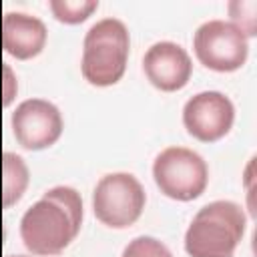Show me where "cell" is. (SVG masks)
<instances>
[{
    "label": "cell",
    "mask_w": 257,
    "mask_h": 257,
    "mask_svg": "<svg viewBox=\"0 0 257 257\" xmlns=\"http://www.w3.org/2000/svg\"><path fill=\"white\" fill-rule=\"evenodd\" d=\"M235 120V106L219 90H203L183 106V124L191 137L203 143L223 139Z\"/></svg>",
    "instance_id": "ba28073f"
},
{
    "label": "cell",
    "mask_w": 257,
    "mask_h": 257,
    "mask_svg": "<svg viewBox=\"0 0 257 257\" xmlns=\"http://www.w3.org/2000/svg\"><path fill=\"white\" fill-rule=\"evenodd\" d=\"M8 257H28V255H8Z\"/></svg>",
    "instance_id": "2e32d148"
},
{
    "label": "cell",
    "mask_w": 257,
    "mask_h": 257,
    "mask_svg": "<svg viewBox=\"0 0 257 257\" xmlns=\"http://www.w3.org/2000/svg\"><path fill=\"white\" fill-rule=\"evenodd\" d=\"M120 257H173V255L163 241H159L151 235H141V237H135L133 241H128V245L122 249Z\"/></svg>",
    "instance_id": "4fadbf2b"
},
{
    "label": "cell",
    "mask_w": 257,
    "mask_h": 257,
    "mask_svg": "<svg viewBox=\"0 0 257 257\" xmlns=\"http://www.w3.org/2000/svg\"><path fill=\"white\" fill-rule=\"evenodd\" d=\"M229 14L233 18V24L245 34H255V2L253 0H235L229 4Z\"/></svg>",
    "instance_id": "5bb4252c"
},
{
    "label": "cell",
    "mask_w": 257,
    "mask_h": 257,
    "mask_svg": "<svg viewBox=\"0 0 257 257\" xmlns=\"http://www.w3.org/2000/svg\"><path fill=\"white\" fill-rule=\"evenodd\" d=\"M46 24L26 12H6L2 18V46L18 60L34 58L46 44Z\"/></svg>",
    "instance_id": "30bf717a"
},
{
    "label": "cell",
    "mask_w": 257,
    "mask_h": 257,
    "mask_svg": "<svg viewBox=\"0 0 257 257\" xmlns=\"http://www.w3.org/2000/svg\"><path fill=\"white\" fill-rule=\"evenodd\" d=\"M82 225V199L76 189L58 185L48 189L20 219V239L32 255L62 253Z\"/></svg>",
    "instance_id": "6da1fadb"
},
{
    "label": "cell",
    "mask_w": 257,
    "mask_h": 257,
    "mask_svg": "<svg viewBox=\"0 0 257 257\" xmlns=\"http://www.w3.org/2000/svg\"><path fill=\"white\" fill-rule=\"evenodd\" d=\"M2 70H4V106H8L12 102V98L16 96L18 86H16V76L12 74V68L8 64H4Z\"/></svg>",
    "instance_id": "9a60e30c"
},
{
    "label": "cell",
    "mask_w": 257,
    "mask_h": 257,
    "mask_svg": "<svg viewBox=\"0 0 257 257\" xmlns=\"http://www.w3.org/2000/svg\"><path fill=\"white\" fill-rule=\"evenodd\" d=\"M145 189L131 173H108L92 191L94 217L112 229H126L135 225L145 209Z\"/></svg>",
    "instance_id": "5b68a950"
},
{
    "label": "cell",
    "mask_w": 257,
    "mask_h": 257,
    "mask_svg": "<svg viewBox=\"0 0 257 257\" xmlns=\"http://www.w3.org/2000/svg\"><path fill=\"white\" fill-rule=\"evenodd\" d=\"M143 70L155 88L163 92H175L189 82L193 74V62L189 52L181 44L159 40L145 52Z\"/></svg>",
    "instance_id": "9c48e42d"
},
{
    "label": "cell",
    "mask_w": 257,
    "mask_h": 257,
    "mask_svg": "<svg viewBox=\"0 0 257 257\" xmlns=\"http://www.w3.org/2000/svg\"><path fill=\"white\" fill-rule=\"evenodd\" d=\"M153 179L163 195L185 203L203 195L209 169L199 153L187 147H167L153 163Z\"/></svg>",
    "instance_id": "277c9868"
},
{
    "label": "cell",
    "mask_w": 257,
    "mask_h": 257,
    "mask_svg": "<svg viewBox=\"0 0 257 257\" xmlns=\"http://www.w3.org/2000/svg\"><path fill=\"white\" fill-rule=\"evenodd\" d=\"M48 6L56 20L64 24H80L98 8V2L96 0H52Z\"/></svg>",
    "instance_id": "7c38bea8"
},
{
    "label": "cell",
    "mask_w": 257,
    "mask_h": 257,
    "mask_svg": "<svg viewBox=\"0 0 257 257\" xmlns=\"http://www.w3.org/2000/svg\"><path fill=\"white\" fill-rule=\"evenodd\" d=\"M128 48L131 38L122 20L108 16L94 22L82 42L80 72L84 80L94 86L116 84L126 70Z\"/></svg>",
    "instance_id": "3957f363"
},
{
    "label": "cell",
    "mask_w": 257,
    "mask_h": 257,
    "mask_svg": "<svg viewBox=\"0 0 257 257\" xmlns=\"http://www.w3.org/2000/svg\"><path fill=\"white\" fill-rule=\"evenodd\" d=\"M193 48L201 64L217 72H231L245 64L249 54L247 36L225 20L203 22L193 36Z\"/></svg>",
    "instance_id": "8992f818"
},
{
    "label": "cell",
    "mask_w": 257,
    "mask_h": 257,
    "mask_svg": "<svg viewBox=\"0 0 257 257\" xmlns=\"http://www.w3.org/2000/svg\"><path fill=\"white\" fill-rule=\"evenodd\" d=\"M243 207L233 201H213L197 211L185 233L191 257H233L245 233Z\"/></svg>",
    "instance_id": "7a4b0ae2"
},
{
    "label": "cell",
    "mask_w": 257,
    "mask_h": 257,
    "mask_svg": "<svg viewBox=\"0 0 257 257\" xmlns=\"http://www.w3.org/2000/svg\"><path fill=\"white\" fill-rule=\"evenodd\" d=\"M64 122L56 104L44 98H26L12 112V133L20 147L42 151L52 147L62 135Z\"/></svg>",
    "instance_id": "52a82bcc"
},
{
    "label": "cell",
    "mask_w": 257,
    "mask_h": 257,
    "mask_svg": "<svg viewBox=\"0 0 257 257\" xmlns=\"http://www.w3.org/2000/svg\"><path fill=\"white\" fill-rule=\"evenodd\" d=\"M28 181L30 173L24 159L6 151L2 155V205L10 207L16 201H20L28 187Z\"/></svg>",
    "instance_id": "8fae6325"
}]
</instances>
